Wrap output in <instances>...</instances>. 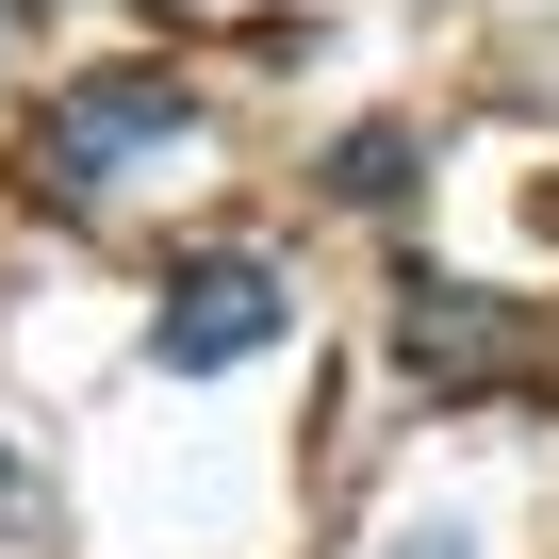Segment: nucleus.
I'll list each match as a JSON object with an SVG mask.
<instances>
[{"label": "nucleus", "mask_w": 559, "mask_h": 559, "mask_svg": "<svg viewBox=\"0 0 559 559\" xmlns=\"http://www.w3.org/2000/svg\"><path fill=\"white\" fill-rule=\"evenodd\" d=\"M148 148H181V83H165V67H83V83L34 116V198H50V214H99L116 165H148Z\"/></svg>", "instance_id": "f257e3e1"}, {"label": "nucleus", "mask_w": 559, "mask_h": 559, "mask_svg": "<svg viewBox=\"0 0 559 559\" xmlns=\"http://www.w3.org/2000/svg\"><path fill=\"white\" fill-rule=\"evenodd\" d=\"M280 330H297V280H280L263 247H181V263H165V313H148V362H165V379H230V362H263Z\"/></svg>", "instance_id": "f03ea898"}, {"label": "nucleus", "mask_w": 559, "mask_h": 559, "mask_svg": "<svg viewBox=\"0 0 559 559\" xmlns=\"http://www.w3.org/2000/svg\"><path fill=\"white\" fill-rule=\"evenodd\" d=\"M395 362H412L428 395H493V379H526V362H543V313H526V297H493V280L412 263V280H395Z\"/></svg>", "instance_id": "7ed1b4c3"}, {"label": "nucleus", "mask_w": 559, "mask_h": 559, "mask_svg": "<svg viewBox=\"0 0 559 559\" xmlns=\"http://www.w3.org/2000/svg\"><path fill=\"white\" fill-rule=\"evenodd\" d=\"M412 165H428V132H412V116H362V132H330V165H313V181H330L346 214H395V198H412Z\"/></svg>", "instance_id": "20e7f679"}, {"label": "nucleus", "mask_w": 559, "mask_h": 559, "mask_svg": "<svg viewBox=\"0 0 559 559\" xmlns=\"http://www.w3.org/2000/svg\"><path fill=\"white\" fill-rule=\"evenodd\" d=\"M0 559H67V510H50L34 444H0Z\"/></svg>", "instance_id": "39448f33"}, {"label": "nucleus", "mask_w": 559, "mask_h": 559, "mask_svg": "<svg viewBox=\"0 0 559 559\" xmlns=\"http://www.w3.org/2000/svg\"><path fill=\"white\" fill-rule=\"evenodd\" d=\"M379 559H477V526H461V510H412V526H395Z\"/></svg>", "instance_id": "423d86ee"}, {"label": "nucleus", "mask_w": 559, "mask_h": 559, "mask_svg": "<svg viewBox=\"0 0 559 559\" xmlns=\"http://www.w3.org/2000/svg\"><path fill=\"white\" fill-rule=\"evenodd\" d=\"M543 230H559V181H543Z\"/></svg>", "instance_id": "0eeeda50"}]
</instances>
